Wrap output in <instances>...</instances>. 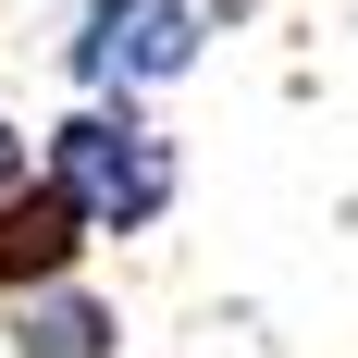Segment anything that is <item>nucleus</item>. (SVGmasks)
<instances>
[{"label": "nucleus", "mask_w": 358, "mask_h": 358, "mask_svg": "<svg viewBox=\"0 0 358 358\" xmlns=\"http://www.w3.org/2000/svg\"><path fill=\"white\" fill-rule=\"evenodd\" d=\"M50 185H62L99 235H148V222L173 210V136H161L136 99H87L62 136H50Z\"/></svg>", "instance_id": "1"}, {"label": "nucleus", "mask_w": 358, "mask_h": 358, "mask_svg": "<svg viewBox=\"0 0 358 358\" xmlns=\"http://www.w3.org/2000/svg\"><path fill=\"white\" fill-rule=\"evenodd\" d=\"M198 0H74V87L87 99H148V87H173L198 62Z\"/></svg>", "instance_id": "2"}, {"label": "nucleus", "mask_w": 358, "mask_h": 358, "mask_svg": "<svg viewBox=\"0 0 358 358\" xmlns=\"http://www.w3.org/2000/svg\"><path fill=\"white\" fill-rule=\"evenodd\" d=\"M99 248V222L74 210L50 173H25L0 198V296H37V285H74V259Z\"/></svg>", "instance_id": "3"}, {"label": "nucleus", "mask_w": 358, "mask_h": 358, "mask_svg": "<svg viewBox=\"0 0 358 358\" xmlns=\"http://www.w3.org/2000/svg\"><path fill=\"white\" fill-rule=\"evenodd\" d=\"M13 358H124V309L99 285H37L13 296Z\"/></svg>", "instance_id": "4"}, {"label": "nucleus", "mask_w": 358, "mask_h": 358, "mask_svg": "<svg viewBox=\"0 0 358 358\" xmlns=\"http://www.w3.org/2000/svg\"><path fill=\"white\" fill-rule=\"evenodd\" d=\"M25 185V136H13V111H0V198Z\"/></svg>", "instance_id": "5"}]
</instances>
